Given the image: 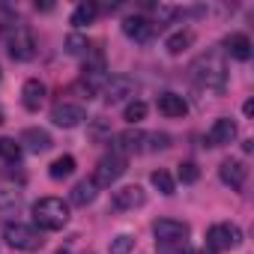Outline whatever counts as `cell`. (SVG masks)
Wrapping results in <instances>:
<instances>
[{"label":"cell","instance_id":"6da1fadb","mask_svg":"<svg viewBox=\"0 0 254 254\" xmlns=\"http://www.w3.org/2000/svg\"><path fill=\"white\" fill-rule=\"evenodd\" d=\"M191 78H194L203 90H209V93H221V90H224V81H227V72H224V60H221V54H218V51H209V54L197 57V60L191 63Z\"/></svg>","mask_w":254,"mask_h":254},{"label":"cell","instance_id":"7a4b0ae2","mask_svg":"<svg viewBox=\"0 0 254 254\" xmlns=\"http://www.w3.org/2000/svg\"><path fill=\"white\" fill-rule=\"evenodd\" d=\"M33 221L42 230H60L69 221V203H63L60 197H39L33 203Z\"/></svg>","mask_w":254,"mask_h":254},{"label":"cell","instance_id":"3957f363","mask_svg":"<svg viewBox=\"0 0 254 254\" xmlns=\"http://www.w3.org/2000/svg\"><path fill=\"white\" fill-rule=\"evenodd\" d=\"M129 165V159L126 156H120V153H108V156H102L99 159V165H96V171H93V177H90V183L96 186V189H111L126 171Z\"/></svg>","mask_w":254,"mask_h":254},{"label":"cell","instance_id":"277c9868","mask_svg":"<svg viewBox=\"0 0 254 254\" xmlns=\"http://www.w3.org/2000/svg\"><path fill=\"white\" fill-rule=\"evenodd\" d=\"M3 239L12 248H21V251H33V248L42 245V233L30 224H21V221H6L3 224Z\"/></svg>","mask_w":254,"mask_h":254},{"label":"cell","instance_id":"5b68a950","mask_svg":"<svg viewBox=\"0 0 254 254\" xmlns=\"http://www.w3.org/2000/svg\"><path fill=\"white\" fill-rule=\"evenodd\" d=\"M242 242V230L236 224H212L206 233V248L209 254H221L227 248H236Z\"/></svg>","mask_w":254,"mask_h":254},{"label":"cell","instance_id":"8992f818","mask_svg":"<svg viewBox=\"0 0 254 254\" xmlns=\"http://www.w3.org/2000/svg\"><path fill=\"white\" fill-rule=\"evenodd\" d=\"M33 54H36V36L27 27H15L12 36H9V57L18 60V63H24Z\"/></svg>","mask_w":254,"mask_h":254},{"label":"cell","instance_id":"52a82bcc","mask_svg":"<svg viewBox=\"0 0 254 254\" xmlns=\"http://www.w3.org/2000/svg\"><path fill=\"white\" fill-rule=\"evenodd\" d=\"M138 90V84L129 78V75H111L108 84H105V102L108 105H117V102H126V99H132Z\"/></svg>","mask_w":254,"mask_h":254},{"label":"cell","instance_id":"ba28073f","mask_svg":"<svg viewBox=\"0 0 254 254\" xmlns=\"http://www.w3.org/2000/svg\"><path fill=\"white\" fill-rule=\"evenodd\" d=\"M153 233H156L159 242L174 245V242H186L189 224L186 221H177V218H159V221H153Z\"/></svg>","mask_w":254,"mask_h":254},{"label":"cell","instance_id":"9c48e42d","mask_svg":"<svg viewBox=\"0 0 254 254\" xmlns=\"http://www.w3.org/2000/svg\"><path fill=\"white\" fill-rule=\"evenodd\" d=\"M108 72H105V63H102V57L96 54V63L93 66H84V72H81V84L87 87V96H96V93H102L105 90V84H108Z\"/></svg>","mask_w":254,"mask_h":254},{"label":"cell","instance_id":"30bf717a","mask_svg":"<svg viewBox=\"0 0 254 254\" xmlns=\"http://www.w3.org/2000/svg\"><path fill=\"white\" fill-rule=\"evenodd\" d=\"M233 138H236V123L230 117L215 120L212 129L206 132V144L209 147H227V144H233Z\"/></svg>","mask_w":254,"mask_h":254},{"label":"cell","instance_id":"8fae6325","mask_svg":"<svg viewBox=\"0 0 254 254\" xmlns=\"http://www.w3.org/2000/svg\"><path fill=\"white\" fill-rule=\"evenodd\" d=\"M51 120H54V126H60V129H75V126L84 120V108L72 105V102H60V105H54Z\"/></svg>","mask_w":254,"mask_h":254},{"label":"cell","instance_id":"7c38bea8","mask_svg":"<svg viewBox=\"0 0 254 254\" xmlns=\"http://www.w3.org/2000/svg\"><path fill=\"white\" fill-rule=\"evenodd\" d=\"M123 33L129 39H135V42H150L153 33H156V24L150 18H144V15H132V18L123 21Z\"/></svg>","mask_w":254,"mask_h":254},{"label":"cell","instance_id":"4fadbf2b","mask_svg":"<svg viewBox=\"0 0 254 254\" xmlns=\"http://www.w3.org/2000/svg\"><path fill=\"white\" fill-rule=\"evenodd\" d=\"M218 177H221L224 186H230V189L239 191V189L245 186V180H248V168H245L242 162H236V159H224L221 168H218Z\"/></svg>","mask_w":254,"mask_h":254},{"label":"cell","instance_id":"5bb4252c","mask_svg":"<svg viewBox=\"0 0 254 254\" xmlns=\"http://www.w3.org/2000/svg\"><path fill=\"white\" fill-rule=\"evenodd\" d=\"M147 203V191L141 186H123L114 191V206L117 209H138Z\"/></svg>","mask_w":254,"mask_h":254},{"label":"cell","instance_id":"9a60e30c","mask_svg":"<svg viewBox=\"0 0 254 254\" xmlns=\"http://www.w3.org/2000/svg\"><path fill=\"white\" fill-rule=\"evenodd\" d=\"M21 102H24L27 111H39V105L45 102V84H42L39 78L24 81V87H21Z\"/></svg>","mask_w":254,"mask_h":254},{"label":"cell","instance_id":"2e32d148","mask_svg":"<svg viewBox=\"0 0 254 254\" xmlns=\"http://www.w3.org/2000/svg\"><path fill=\"white\" fill-rule=\"evenodd\" d=\"M141 144H144V132H135V129L120 132V135L114 138V153H120V156H126V153H138Z\"/></svg>","mask_w":254,"mask_h":254},{"label":"cell","instance_id":"e0dca14e","mask_svg":"<svg viewBox=\"0 0 254 254\" xmlns=\"http://www.w3.org/2000/svg\"><path fill=\"white\" fill-rule=\"evenodd\" d=\"M159 111L165 114V117H186V111H189V105H186V99L180 96V93H162L159 96Z\"/></svg>","mask_w":254,"mask_h":254},{"label":"cell","instance_id":"ac0fdd59","mask_svg":"<svg viewBox=\"0 0 254 254\" xmlns=\"http://www.w3.org/2000/svg\"><path fill=\"white\" fill-rule=\"evenodd\" d=\"M224 51H227L230 57H236V60H248V57H251V39H248L245 33H230V36L224 39Z\"/></svg>","mask_w":254,"mask_h":254},{"label":"cell","instance_id":"d6986e66","mask_svg":"<svg viewBox=\"0 0 254 254\" xmlns=\"http://www.w3.org/2000/svg\"><path fill=\"white\" fill-rule=\"evenodd\" d=\"M21 144H27L33 153H45V150H51V135L45 129H24Z\"/></svg>","mask_w":254,"mask_h":254},{"label":"cell","instance_id":"ffe728a7","mask_svg":"<svg viewBox=\"0 0 254 254\" xmlns=\"http://www.w3.org/2000/svg\"><path fill=\"white\" fill-rule=\"evenodd\" d=\"M96 15H99V6L93 3V0H84V3H78L75 12H72V24L75 27H87V24H93Z\"/></svg>","mask_w":254,"mask_h":254},{"label":"cell","instance_id":"44dd1931","mask_svg":"<svg viewBox=\"0 0 254 254\" xmlns=\"http://www.w3.org/2000/svg\"><path fill=\"white\" fill-rule=\"evenodd\" d=\"M96 200V186L90 180H81L75 189H72V203L75 206H90Z\"/></svg>","mask_w":254,"mask_h":254},{"label":"cell","instance_id":"7402d4cb","mask_svg":"<svg viewBox=\"0 0 254 254\" xmlns=\"http://www.w3.org/2000/svg\"><path fill=\"white\" fill-rule=\"evenodd\" d=\"M191 42H194V33H191V30H177V33H171V36H168L165 48H168L171 54H183Z\"/></svg>","mask_w":254,"mask_h":254},{"label":"cell","instance_id":"603a6c76","mask_svg":"<svg viewBox=\"0 0 254 254\" xmlns=\"http://www.w3.org/2000/svg\"><path fill=\"white\" fill-rule=\"evenodd\" d=\"M72 171H75V159H72V156H60V159H54L51 168H48L51 180H66Z\"/></svg>","mask_w":254,"mask_h":254},{"label":"cell","instance_id":"cb8c5ba5","mask_svg":"<svg viewBox=\"0 0 254 254\" xmlns=\"http://www.w3.org/2000/svg\"><path fill=\"white\" fill-rule=\"evenodd\" d=\"M0 159L9 165L21 162V144H15V138H0Z\"/></svg>","mask_w":254,"mask_h":254},{"label":"cell","instance_id":"d4e9b609","mask_svg":"<svg viewBox=\"0 0 254 254\" xmlns=\"http://www.w3.org/2000/svg\"><path fill=\"white\" fill-rule=\"evenodd\" d=\"M150 183L162 191V194H174L177 191V183H174V177L165 171V168H159V171H153V177H150Z\"/></svg>","mask_w":254,"mask_h":254},{"label":"cell","instance_id":"484cf974","mask_svg":"<svg viewBox=\"0 0 254 254\" xmlns=\"http://www.w3.org/2000/svg\"><path fill=\"white\" fill-rule=\"evenodd\" d=\"M132 248H135V236L120 233V236H114V239H111L108 254H132Z\"/></svg>","mask_w":254,"mask_h":254},{"label":"cell","instance_id":"4316f807","mask_svg":"<svg viewBox=\"0 0 254 254\" xmlns=\"http://www.w3.org/2000/svg\"><path fill=\"white\" fill-rule=\"evenodd\" d=\"M147 117V102H141V99H135V102H129V105H126V111H123V120L126 123H141Z\"/></svg>","mask_w":254,"mask_h":254},{"label":"cell","instance_id":"83f0119b","mask_svg":"<svg viewBox=\"0 0 254 254\" xmlns=\"http://www.w3.org/2000/svg\"><path fill=\"white\" fill-rule=\"evenodd\" d=\"M177 177H180V183L191 186V183H197V180H200V168H197L194 162H183V165H180V171H177Z\"/></svg>","mask_w":254,"mask_h":254},{"label":"cell","instance_id":"f1b7e54d","mask_svg":"<svg viewBox=\"0 0 254 254\" xmlns=\"http://www.w3.org/2000/svg\"><path fill=\"white\" fill-rule=\"evenodd\" d=\"M66 51H69V54H87V51H90V42H87V36H81V33H72V36L66 39Z\"/></svg>","mask_w":254,"mask_h":254},{"label":"cell","instance_id":"f546056e","mask_svg":"<svg viewBox=\"0 0 254 254\" xmlns=\"http://www.w3.org/2000/svg\"><path fill=\"white\" fill-rule=\"evenodd\" d=\"M18 206V191L12 186H0V209H12Z\"/></svg>","mask_w":254,"mask_h":254},{"label":"cell","instance_id":"4dcf8cb0","mask_svg":"<svg viewBox=\"0 0 254 254\" xmlns=\"http://www.w3.org/2000/svg\"><path fill=\"white\" fill-rule=\"evenodd\" d=\"M15 30V12L9 6H0V30Z\"/></svg>","mask_w":254,"mask_h":254},{"label":"cell","instance_id":"1f68e13d","mask_svg":"<svg viewBox=\"0 0 254 254\" xmlns=\"http://www.w3.org/2000/svg\"><path fill=\"white\" fill-rule=\"evenodd\" d=\"M144 141H150L147 150H165V147H171V138L168 135H144Z\"/></svg>","mask_w":254,"mask_h":254},{"label":"cell","instance_id":"d6a6232c","mask_svg":"<svg viewBox=\"0 0 254 254\" xmlns=\"http://www.w3.org/2000/svg\"><path fill=\"white\" fill-rule=\"evenodd\" d=\"M242 111H245V117H251V114H254V102H251V99H248V102H245V105H242Z\"/></svg>","mask_w":254,"mask_h":254},{"label":"cell","instance_id":"836d02e7","mask_svg":"<svg viewBox=\"0 0 254 254\" xmlns=\"http://www.w3.org/2000/svg\"><path fill=\"white\" fill-rule=\"evenodd\" d=\"M0 123H6V114H3V108H0Z\"/></svg>","mask_w":254,"mask_h":254},{"label":"cell","instance_id":"e575fe53","mask_svg":"<svg viewBox=\"0 0 254 254\" xmlns=\"http://www.w3.org/2000/svg\"><path fill=\"white\" fill-rule=\"evenodd\" d=\"M57 254H72V251H66V248H60V251H57Z\"/></svg>","mask_w":254,"mask_h":254},{"label":"cell","instance_id":"d590c367","mask_svg":"<svg viewBox=\"0 0 254 254\" xmlns=\"http://www.w3.org/2000/svg\"><path fill=\"white\" fill-rule=\"evenodd\" d=\"M186 254H194V251H186Z\"/></svg>","mask_w":254,"mask_h":254}]
</instances>
